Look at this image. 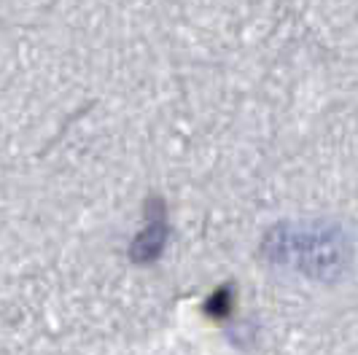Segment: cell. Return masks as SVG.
<instances>
[{
    "label": "cell",
    "instance_id": "1",
    "mask_svg": "<svg viewBox=\"0 0 358 355\" xmlns=\"http://www.w3.org/2000/svg\"><path fill=\"white\" fill-rule=\"evenodd\" d=\"M264 259L302 272L310 280H337L350 264L353 245L348 231L334 221H296L267 231Z\"/></svg>",
    "mask_w": 358,
    "mask_h": 355
},
{
    "label": "cell",
    "instance_id": "2",
    "mask_svg": "<svg viewBox=\"0 0 358 355\" xmlns=\"http://www.w3.org/2000/svg\"><path fill=\"white\" fill-rule=\"evenodd\" d=\"M167 237H170V226H167V213H164V199L151 196L145 202L143 229L129 242V261L132 264H154L164 253Z\"/></svg>",
    "mask_w": 358,
    "mask_h": 355
}]
</instances>
